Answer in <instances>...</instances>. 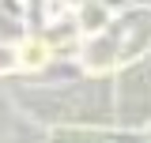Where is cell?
<instances>
[{
  "label": "cell",
  "mask_w": 151,
  "mask_h": 143,
  "mask_svg": "<svg viewBox=\"0 0 151 143\" xmlns=\"http://www.w3.org/2000/svg\"><path fill=\"white\" fill-rule=\"evenodd\" d=\"M19 56H23V64H42V60H45V45H42V41H27V45L19 49Z\"/></svg>",
  "instance_id": "6da1fadb"
}]
</instances>
